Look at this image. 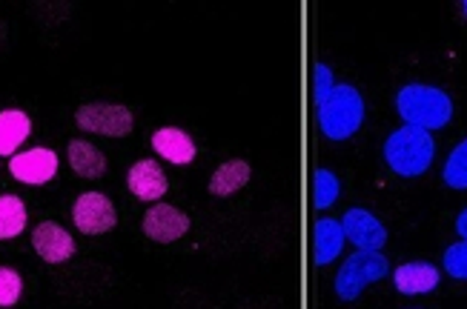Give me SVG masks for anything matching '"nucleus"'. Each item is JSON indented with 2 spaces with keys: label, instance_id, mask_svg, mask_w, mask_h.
Instances as JSON below:
<instances>
[{
  "label": "nucleus",
  "instance_id": "9b49d317",
  "mask_svg": "<svg viewBox=\"0 0 467 309\" xmlns=\"http://www.w3.org/2000/svg\"><path fill=\"white\" fill-rule=\"evenodd\" d=\"M127 183L130 192L140 201H158L161 195H167V175L155 160H138L130 170Z\"/></svg>",
  "mask_w": 467,
  "mask_h": 309
},
{
  "label": "nucleus",
  "instance_id": "f3484780",
  "mask_svg": "<svg viewBox=\"0 0 467 309\" xmlns=\"http://www.w3.org/2000/svg\"><path fill=\"white\" fill-rule=\"evenodd\" d=\"M32 132V120L20 109L0 112V155H12Z\"/></svg>",
  "mask_w": 467,
  "mask_h": 309
},
{
  "label": "nucleus",
  "instance_id": "f257e3e1",
  "mask_svg": "<svg viewBox=\"0 0 467 309\" xmlns=\"http://www.w3.org/2000/svg\"><path fill=\"white\" fill-rule=\"evenodd\" d=\"M396 109H399V115L404 118L408 127L431 132V129L448 127L451 115H453V103H451L448 95H444L441 89H436V87L410 84V87H404L396 95Z\"/></svg>",
  "mask_w": 467,
  "mask_h": 309
},
{
  "label": "nucleus",
  "instance_id": "412c9836",
  "mask_svg": "<svg viewBox=\"0 0 467 309\" xmlns=\"http://www.w3.org/2000/svg\"><path fill=\"white\" fill-rule=\"evenodd\" d=\"M20 293H24V281L15 270L0 266V306H15Z\"/></svg>",
  "mask_w": 467,
  "mask_h": 309
},
{
  "label": "nucleus",
  "instance_id": "f03ea898",
  "mask_svg": "<svg viewBox=\"0 0 467 309\" xmlns=\"http://www.w3.org/2000/svg\"><path fill=\"white\" fill-rule=\"evenodd\" d=\"M436 158V143L431 132L416 129V127H401L396 129L388 143H384V160L390 163V170L401 178H416L431 170Z\"/></svg>",
  "mask_w": 467,
  "mask_h": 309
},
{
  "label": "nucleus",
  "instance_id": "5701e85b",
  "mask_svg": "<svg viewBox=\"0 0 467 309\" xmlns=\"http://www.w3.org/2000/svg\"><path fill=\"white\" fill-rule=\"evenodd\" d=\"M336 84H333V72H330V67H324V64H318L316 67V92H313V100H316V107L330 95V89H333Z\"/></svg>",
  "mask_w": 467,
  "mask_h": 309
},
{
  "label": "nucleus",
  "instance_id": "1a4fd4ad",
  "mask_svg": "<svg viewBox=\"0 0 467 309\" xmlns=\"http://www.w3.org/2000/svg\"><path fill=\"white\" fill-rule=\"evenodd\" d=\"M9 172L20 183H32V187H37V183H47V180L55 178V172H57V155L52 149H44V147L12 155Z\"/></svg>",
  "mask_w": 467,
  "mask_h": 309
},
{
  "label": "nucleus",
  "instance_id": "9d476101",
  "mask_svg": "<svg viewBox=\"0 0 467 309\" xmlns=\"http://www.w3.org/2000/svg\"><path fill=\"white\" fill-rule=\"evenodd\" d=\"M32 246L35 252L44 258L47 263H64L75 255V241L72 235L64 230V226H57L52 221L40 223L37 230L32 232Z\"/></svg>",
  "mask_w": 467,
  "mask_h": 309
},
{
  "label": "nucleus",
  "instance_id": "0eeeda50",
  "mask_svg": "<svg viewBox=\"0 0 467 309\" xmlns=\"http://www.w3.org/2000/svg\"><path fill=\"white\" fill-rule=\"evenodd\" d=\"M341 230L344 238L356 243L361 252H379L384 243H388V230L373 218L368 210H350L341 218Z\"/></svg>",
  "mask_w": 467,
  "mask_h": 309
},
{
  "label": "nucleus",
  "instance_id": "f8f14e48",
  "mask_svg": "<svg viewBox=\"0 0 467 309\" xmlns=\"http://www.w3.org/2000/svg\"><path fill=\"white\" fill-rule=\"evenodd\" d=\"M396 281V290L404 295H421V293H431L439 286V270L433 263H401L399 270L393 273Z\"/></svg>",
  "mask_w": 467,
  "mask_h": 309
},
{
  "label": "nucleus",
  "instance_id": "aec40b11",
  "mask_svg": "<svg viewBox=\"0 0 467 309\" xmlns=\"http://www.w3.org/2000/svg\"><path fill=\"white\" fill-rule=\"evenodd\" d=\"M444 183L453 190H467V140H462L444 163Z\"/></svg>",
  "mask_w": 467,
  "mask_h": 309
},
{
  "label": "nucleus",
  "instance_id": "ddd939ff",
  "mask_svg": "<svg viewBox=\"0 0 467 309\" xmlns=\"http://www.w3.org/2000/svg\"><path fill=\"white\" fill-rule=\"evenodd\" d=\"M344 230H341V221L333 218H318L313 226V261L318 266L330 263L338 258L341 246H344Z\"/></svg>",
  "mask_w": 467,
  "mask_h": 309
},
{
  "label": "nucleus",
  "instance_id": "20e7f679",
  "mask_svg": "<svg viewBox=\"0 0 467 309\" xmlns=\"http://www.w3.org/2000/svg\"><path fill=\"white\" fill-rule=\"evenodd\" d=\"M390 263L388 258H384L381 252H356L350 255L348 261L341 263V270L336 275V295L341 301H356L364 286L373 283V281H381L384 275H388Z\"/></svg>",
  "mask_w": 467,
  "mask_h": 309
},
{
  "label": "nucleus",
  "instance_id": "a211bd4d",
  "mask_svg": "<svg viewBox=\"0 0 467 309\" xmlns=\"http://www.w3.org/2000/svg\"><path fill=\"white\" fill-rule=\"evenodd\" d=\"M26 230V206L17 195H0V241L17 238Z\"/></svg>",
  "mask_w": 467,
  "mask_h": 309
},
{
  "label": "nucleus",
  "instance_id": "6e6552de",
  "mask_svg": "<svg viewBox=\"0 0 467 309\" xmlns=\"http://www.w3.org/2000/svg\"><path fill=\"white\" fill-rule=\"evenodd\" d=\"M187 230H190V218L170 203H155L152 210L144 215V232L150 241L172 243L178 238H184Z\"/></svg>",
  "mask_w": 467,
  "mask_h": 309
},
{
  "label": "nucleus",
  "instance_id": "6ab92c4d",
  "mask_svg": "<svg viewBox=\"0 0 467 309\" xmlns=\"http://www.w3.org/2000/svg\"><path fill=\"white\" fill-rule=\"evenodd\" d=\"M338 192H341V183L333 172L327 170H318L313 175V206L316 210H327L338 201Z\"/></svg>",
  "mask_w": 467,
  "mask_h": 309
},
{
  "label": "nucleus",
  "instance_id": "423d86ee",
  "mask_svg": "<svg viewBox=\"0 0 467 309\" xmlns=\"http://www.w3.org/2000/svg\"><path fill=\"white\" fill-rule=\"evenodd\" d=\"M72 221L84 235H104L118 223L115 206L107 195L84 192L72 206Z\"/></svg>",
  "mask_w": 467,
  "mask_h": 309
},
{
  "label": "nucleus",
  "instance_id": "393cba45",
  "mask_svg": "<svg viewBox=\"0 0 467 309\" xmlns=\"http://www.w3.org/2000/svg\"><path fill=\"white\" fill-rule=\"evenodd\" d=\"M462 6H464V12H467V0H464V4H462Z\"/></svg>",
  "mask_w": 467,
  "mask_h": 309
},
{
  "label": "nucleus",
  "instance_id": "4be33fe9",
  "mask_svg": "<svg viewBox=\"0 0 467 309\" xmlns=\"http://www.w3.org/2000/svg\"><path fill=\"white\" fill-rule=\"evenodd\" d=\"M444 270H448L453 278L467 281V241L453 243L448 252H444Z\"/></svg>",
  "mask_w": 467,
  "mask_h": 309
},
{
  "label": "nucleus",
  "instance_id": "39448f33",
  "mask_svg": "<svg viewBox=\"0 0 467 309\" xmlns=\"http://www.w3.org/2000/svg\"><path fill=\"white\" fill-rule=\"evenodd\" d=\"M75 123L84 132L104 138H124L132 132V112L120 103H84L75 112Z\"/></svg>",
  "mask_w": 467,
  "mask_h": 309
},
{
  "label": "nucleus",
  "instance_id": "dca6fc26",
  "mask_svg": "<svg viewBox=\"0 0 467 309\" xmlns=\"http://www.w3.org/2000/svg\"><path fill=\"white\" fill-rule=\"evenodd\" d=\"M69 167L80 178H100L107 172V158L89 140H69Z\"/></svg>",
  "mask_w": 467,
  "mask_h": 309
},
{
  "label": "nucleus",
  "instance_id": "7ed1b4c3",
  "mask_svg": "<svg viewBox=\"0 0 467 309\" xmlns=\"http://www.w3.org/2000/svg\"><path fill=\"white\" fill-rule=\"evenodd\" d=\"M318 127L330 140H348L364 120V100L356 87L338 84L318 103Z\"/></svg>",
  "mask_w": 467,
  "mask_h": 309
},
{
  "label": "nucleus",
  "instance_id": "2eb2a0df",
  "mask_svg": "<svg viewBox=\"0 0 467 309\" xmlns=\"http://www.w3.org/2000/svg\"><path fill=\"white\" fill-rule=\"evenodd\" d=\"M247 180H250V163L247 160H227L213 172L210 195H215V198L235 195L238 190L247 187Z\"/></svg>",
  "mask_w": 467,
  "mask_h": 309
},
{
  "label": "nucleus",
  "instance_id": "b1692460",
  "mask_svg": "<svg viewBox=\"0 0 467 309\" xmlns=\"http://www.w3.org/2000/svg\"><path fill=\"white\" fill-rule=\"evenodd\" d=\"M456 232H459V235H462V238L467 241V210H464V212H462V215L456 218Z\"/></svg>",
  "mask_w": 467,
  "mask_h": 309
},
{
  "label": "nucleus",
  "instance_id": "4468645a",
  "mask_svg": "<svg viewBox=\"0 0 467 309\" xmlns=\"http://www.w3.org/2000/svg\"><path fill=\"white\" fill-rule=\"evenodd\" d=\"M152 149L161 155V158H167L170 163H190L195 158V143L187 132H181L175 127H164V129H158L152 135Z\"/></svg>",
  "mask_w": 467,
  "mask_h": 309
}]
</instances>
